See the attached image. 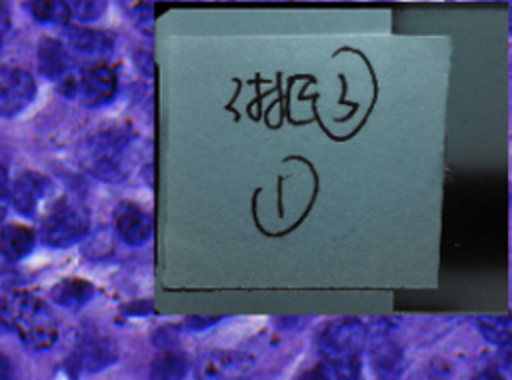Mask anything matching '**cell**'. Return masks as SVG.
Instances as JSON below:
<instances>
[{
  "mask_svg": "<svg viewBox=\"0 0 512 380\" xmlns=\"http://www.w3.org/2000/svg\"><path fill=\"white\" fill-rule=\"evenodd\" d=\"M404 364V350L398 342L384 338L372 346V366L382 380H396Z\"/></svg>",
  "mask_w": 512,
  "mask_h": 380,
  "instance_id": "cell-15",
  "label": "cell"
},
{
  "mask_svg": "<svg viewBox=\"0 0 512 380\" xmlns=\"http://www.w3.org/2000/svg\"><path fill=\"white\" fill-rule=\"evenodd\" d=\"M364 340L366 328L358 318H340L320 332L318 350L324 362L334 366L340 380H362Z\"/></svg>",
  "mask_w": 512,
  "mask_h": 380,
  "instance_id": "cell-3",
  "label": "cell"
},
{
  "mask_svg": "<svg viewBox=\"0 0 512 380\" xmlns=\"http://www.w3.org/2000/svg\"><path fill=\"white\" fill-rule=\"evenodd\" d=\"M0 380H16V372L12 366V360L4 354H0Z\"/></svg>",
  "mask_w": 512,
  "mask_h": 380,
  "instance_id": "cell-22",
  "label": "cell"
},
{
  "mask_svg": "<svg viewBox=\"0 0 512 380\" xmlns=\"http://www.w3.org/2000/svg\"><path fill=\"white\" fill-rule=\"evenodd\" d=\"M132 144V128L114 124L88 136L78 152L82 168L108 184H118L128 176V154Z\"/></svg>",
  "mask_w": 512,
  "mask_h": 380,
  "instance_id": "cell-2",
  "label": "cell"
},
{
  "mask_svg": "<svg viewBox=\"0 0 512 380\" xmlns=\"http://www.w3.org/2000/svg\"><path fill=\"white\" fill-rule=\"evenodd\" d=\"M96 294V288L92 282L84 280V278H64L60 282H56L50 290V298L68 310H76L86 306Z\"/></svg>",
  "mask_w": 512,
  "mask_h": 380,
  "instance_id": "cell-14",
  "label": "cell"
},
{
  "mask_svg": "<svg viewBox=\"0 0 512 380\" xmlns=\"http://www.w3.org/2000/svg\"><path fill=\"white\" fill-rule=\"evenodd\" d=\"M26 10L32 14L36 22L54 24V26H68L70 22V4L60 0H40V2H26Z\"/></svg>",
  "mask_w": 512,
  "mask_h": 380,
  "instance_id": "cell-17",
  "label": "cell"
},
{
  "mask_svg": "<svg viewBox=\"0 0 512 380\" xmlns=\"http://www.w3.org/2000/svg\"><path fill=\"white\" fill-rule=\"evenodd\" d=\"M52 192V180L40 172L26 170L14 178L8 190V202L16 208L20 216L34 218L42 204Z\"/></svg>",
  "mask_w": 512,
  "mask_h": 380,
  "instance_id": "cell-7",
  "label": "cell"
},
{
  "mask_svg": "<svg viewBox=\"0 0 512 380\" xmlns=\"http://www.w3.org/2000/svg\"><path fill=\"white\" fill-rule=\"evenodd\" d=\"M106 4L94 2V0H80L70 4V16H74L80 22H94L104 14Z\"/></svg>",
  "mask_w": 512,
  "mask_h": 380,
  "instance_id": "cell-19",
  "label": "cell"
},
{
  "mask_svg": "<svg viewBox=\"0 0 512 380\" xmlns=\"http://www.w3.org/2000/svg\"><path fill=\"white\" fill-rule=\"evenodd\" d=\"M476 380H506L502 374H498L496 370H486V372H482Z\"/></svg>",
  "mask_w": 512,
  "mask_h": 380,
  "instance_id": "cell-24",
  "label": "cell"
},
{
  "mask_svg": "<svg viewBox=\"0 0 512 380\" xmlns=\"http://www.w3.org/2000/svg\"><path fill=\"white\" fill-rule=\"evenodd\" d=\"M10 28V14H8V6L0 2V40L4 38L6 30Z\"/></svg>",
  "mask_w": 512,
  "mask_h": 380,
  "instance_id": "cell-23",
  "label": "cell"
},
{
  "mask_svg": "<svg viewBox=\"0 0 512 380\" xmlns=\"http://www.w3.org/2000/svg\"><path fill=\"white\" fill-rule=\"evenodd\" d=\"M64 48L72 54L84 58H100L106 56L114 48V36L88 26H70L64 32Z\"/></svg>",
  "mask_w": 512,
  "mask_h": 380,
  "instance_id": "cell-11",
  "label": "cell"
},
{
  "mask_svg": "<svg viewBox=\"0 0 512 380\" xmlns=\"http://www.w3.org/2000/svg\"><path fill=\"white\" fill-rule=\"evenodd\" d=\"M90 216L86 208L70 198L58 200L42 220L40 240L50 248H68L86 238Z\"/></svg>",
  "mask_w": 512,
  "mask_h": 380,
  "instance_id": "cell-4",
  "label": "cell"
},
{
  "mask_svg": "<svg viewBox=\"0 0 512 380\" xmlns=\"http://www.w3.org/2000/svg\"><path fill=\"white\" fill-rule=\"evenodd\" d=\"M72 56L60 40L42 38L38 42V70L44 78L62 80L70 74Z\"/></svg>",
  "mask_w": 512,
  "mask_h": 380,
  "instance_id": "cell-12",
  "label": "cell"
},
{
  "mask_svg": "<svg viewBox=\"0 0 512 380\" xmlns=\"http://www.w3.org/2000/svg\"><path fill=\"white\" fill-rule=\"evenodd\" d=\"M256 358L244 350H212L198 362L196 374L200 380H238L252 372Z\"/></svg>",
  "mask_w": 512,
  "mask_h": 380,
  "instance_id": "cell-5",
  "label": "cell"
},
{
  "mask_svg": "<svg viewBox=\"0 0 512 380\" xmlns=\"http://www.w3.org/2000/svg\"><path fill=\"white\" fill-rule=\"evenodd\" d=\"M118 90V76L106 64H94L82 74H76L74 98L86 108H98L108 104Z\"/></svg>",
  "mask_w": 512,
  "mask_h": 380,
  "instance_id": "cell-8",
  "label": "cell"
},
{
  "mask_svg": "<svg viewBox=\"0 0 512 380\" xmlns=\"http://www.w3.org/2000/svg\"><path fill=\"white\" fill-rule=\"evenodd\" d=\"M188 358L178 350L158 352L148 368V380H184L188 376Z\"/></svg>",
  "mask_w": 512,
  "mask_h": 380,
  "instance_id": "cell-16",
  "label": "cell"
},
{
  "mask_svg": "<svg viewBox=\"0 0 512 380\" xmlns=\"http://www.w3.org/2000/svg\"><path fill=\"white\" fill-rule=\"evenodd\" d=\"M8 190H10L8 174H6V168L0 164V224L8 212Z\"/></svg>",
  "mask_w": 512,
  "mask_h": 380,
  "instance_id": "cell-21",
  "label": "cell"
},
{
  "mask_svg": "<svg viewBox=\"0 0 512 380\" xmlns=\"http://www.w3.org/2000/svg\"><path fill=\"white\" fill-rule=\"evenodd\" d=\"M34 244L36 234L24 224H6L0 230V254L10 262L24 260L34 250Z\"/></svg>",
  "mask_w": 512,
  "mask_h": 380,
  "instance_id": "cell-13",
  "label": "cell"
},
{
  "mask_svg": "<svg viewBox=\"0 0 512 380\" xmlns=\"http://www.w3.org/2000/svg\"><path fill=\"white\" fill-rule=\"evenodd\" d=\"M114 228L128 246H142L152 236V216L136 202L122 200L114 208Z\"/></svg>",
  "mask_w": 512,
  "mask_h": 380,
  "instance_id": "cell-9",
  "label": "cell"
},
{
  "mask_svg": "<svg viewBox=\"0 0 512 380\" xmlns=\"http://www.w3.org/2000/svg\"><path fill=\"white\" fill-rule=\"evenodd\" d=\"M118 358L116 342L104 334H88L74 352V364L82 372H100Z\"/></svg>",
  "mask_w": 512,
  "mask_h": 380,
  "instance_id": "cell-10",
  "label": "cell"
},
{
  "mask_svg": "<svg viewBox=\"0 0 512 380\" xmlns=\"http://www.w3.org/2000/svg\"><path fill=\"white\" fill-rule=\"evenodd\" d=\"M476 324L488 342H492L496 346H508V342H510V318L508 316H480L476 320Z\"/></svg>",
  "mask_w": 512,
  "mask_h": 380,
  "instance_id": "cell-18",
  "label": "cell"
},
{
  "mask_svg": "<svg viewBox=\"0 0 512 380\" xmlns=\"http://www.w3.org/2000/svg\"><path fill=\"white\" fill-rule=\"evenodd\" d=\"M298 380H340L334 366L328 362H316L314 366H310L308 370L302 372V376Z\"/></svg>",
  "mask_w": 512,
  "mask_h": 380,
  "instance_id": "cell-20",
  "label": "cell"
},
{
  "mask_svg": "<svg viewBox=\"0 0 512 380\" xmlns=\"http://www.w3.org/2000/svg\"><path fill=\"white\" fill-rule=\"evenodd\" d=\"M36 96L34 78L16 66L0 68V116L12 118L24 112Z\"/></svg>",
  "mask_w": 512,
  "mask_h": 380,
  "instance_id": "cell-6",
  "label": "cell"
},
{
  "mask_svg": "<svg viewBox=\"0 0 512 380\" xmlns=\"http://www.w3.org/2000/svg\"><path fill=\"white\" fill-rule=\"evenodd\" d=\"M0 320L34 352L50 350L58 340V322L42 298L26 290L0 296Z\"/></svg>",
  "mask_w": 512,
  "mask_h": 380,
  "instance_id": "cell-1",
  "label": "cell"
}]
</instances>
